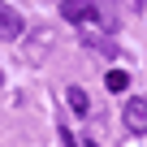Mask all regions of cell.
<instances>
[{
    "instance_id": "1",
    "label": "cell",
    "mask_w": 147,
    "mask_h": 147,
    "mask_svg": "<svg viewBox=\"0 0 147 147\" xmlns=\"http://www.w3.org/2000/svg\"><path fill=\"white\" fill-rule=\"evenodd\" d=\"M61 18L65 22H95L100 18V5H95V0H65V5H61Z\"/></svg>"
},
{
    "instance_id": "2",
    "label": "cell",
    "mask_w": 147,
    "mask_h": 147,
    "mask_svg": "<svg viewBox=\"0 0 147 147\" xmlns=\"http://www.w3.org/2000/svg\"><path fill=\"white\" fill-rule=\"evenodd\" d=\"M121 121H125V130L130 134H147V100H125V113H121Z\"/></svg>"
},
{
    "instance_id": "3",
    "label": "cell",
    "mask_w": 147,
    "mask_h": 147,
    "mask_svg": "<svg viewBox=\"0 0 147 147\" xmlns=\"http://www.w3.org/2000/svg\"><path fill=\"white\" fill-rule=\"evenodd\" d=\"M48 43H52V30H48V26H39V30H30V39H26L22 56H26L30 65H39V61L48 56Z\"/></svg>"
},
{
    "instance_id": "4",
    "label": "cell",
    "mask_w": 147,
    "mask_h": 147,
    "mask_svg": "<svg viewBox=\"0 0 147 147\" xmlns=\"http://www.w3.org/2000/svg\"><path fill=\"white\" fill-rule=\"evenodd\" d=\"M0 39H22V13L9 9V5H0Z\"/></svg>"
},
{
    "instance_id": "5",
    "label": "cell",
    "mask_w": 147,
    "mask_h": 147,
    "mask_svg": "<svg viewBox=\"0 0 147 147\" xmlns=\"http://www.w3.org/2000/svg\"><path fill=\"white\" fill-rule=\"evenodd\" d=\"M65 100H69V108H74V113H87V108H91V100H87V91H82V87H69V91H65Z\"/></svg>"
},
{
    "instance_id": "6",
    "label": "cell",
    "mask_w": 147,
    "mask_h": 147,
    "mask_svg": "<svg viewBox=\"0 0 147 147\" xmlns=\"http://www.w3.org/2000/svg\"><path fill=\"white\" fill-rule=\"evenodd\" d=\"M125 82H130V74L125 69H108V78H104V87L117 95V91H125Z\"/></svg>"
},
{
    "instance_id": "7",
    "label": "cell",
    "mask_w": 147,
    "mask_h": 147,
    "mask_svg": "<svg viewBox=\"0 0 147 147\" xmlns=\"http://www.w3.org/2000/svg\"><path fill=\"white\" fill-rule=\"evenodd\" d=\"M61 143H65V147H78V143H74V134H69V130H61Z\"/></svg>"
},
{
    "instance_id": "8",
    "label": "cell",
    "mask_w": 147,
    "mask_h": 147,
    "mask_svg": "<svg viewBox=\"0 0 147 147\" xmlns=\"http://www.w3.org/2000/svg\"><path fill=\"white\" fill-rule=\"evenodd\" d=\"M0 87H5V74H0Z\"/></svg>"
},
{
    "instance_id": "9",
    "label": "cell",
    "mask_w": 147,
    "mask_h": 147,
    "mask_svg": "<svg viewBox=\"0 0 147 147\" xmlns=\"http://www.w3.org/2000/svg\"><path fill=\"white\" fill-rule=\"evenodd\" d=\"M87 147H95V143H87Z\"/></svg>"
}]
</instances>
